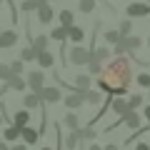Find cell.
<instances>
[{"label":"cell","mask_w":150,"mask_h":150,"mask_svg":"<svg viewBox=\"0 0 150 150\" xmlns=\"http://www.w3.org/2000/svg\"><path fill=\"white\" fill-rule=\"evenodd\" d=\"M35 13H38V23H40V25H50V23H53V18H55V10H53V5H50V3H40Z\"/></svg>","instance_id":"5b68a950"},{"label":"cell","mask_w":150,"mask_h":150,"mask_svg":"<svg viewBox=\"0 0 150 150\" xmlns=\"http://www.w3.org/2000/svg\"><path fill=\"white\" fill-rule=\"evenodd\" d=\"M148 100H150V90H148Z\"/></svg>","instance_id":"f6af8a7d"},{"label":"cell","mask_w":150,"mask_h":150,"mask_svg":"<svg viewBox=\"0 0 150 150\" xmlns=\"http://www.w3.org/2000/svg\"><path fill=\"white\" fill-rule=\"evenodd\" d=\"M148 48H150V38H148Z\"/></svg>","instance_id":"ee69618b"},{"label":"cell","mask_w":150,"mask_h":150,"mask_svg":"<svg viewBox=\"0 0 150 150\" xmlns=\"http://www.w3.org/2000/svg\"><path fill=\"white\" fill-rule=\"evenodd\" d=\"M63 103H65L68 110H78V108L85 105V98H83V93H68V95L63 98Z\"/></svg>","instance_id":"52a82bcc"},{"label":"cell","mask_w":150,"mask_h":150,"mask_svg":"<svg viewBox=\"0 0 150 150\" xmlns=\"http://www.w3.org/2000/svg\"><path fill=\"white\" fill-rule=\"evenodd\" d=\"M10 150H28V145H25V143H13Z\"/></svg>","instance_id":"d590c367"},{"label":"cell","mask_w":150,"mask_h":150,"mask_svg":"<svg viewBox=\"0 0 150 150\" xmlns=\"http://www.w3.org/2000/svg\"><path fill=\"white\" fill-rule=\"evenodd\" d=\"M15 43H18V33L15 30H3V33H0V50L13 48Z\"/></svg>","instance_id":"30bf717a"},{"label":"cell","mask_w":150,"mask_h":150,"mask_svg":"<svg viewBox=\"0 0 150 150\" xmlns=\"http://www.w3.org/2000/svg\"><path fill=\"white\" fill-rule=\"evenodd\" d=\"M25 83H28V88H30V93H40L43 85H45V73L43 70H30L28 78H25Z\"/></svg>","instance_id":"3957f363"},{"label":"cell","mask_w":150,"mask_h":150,"mask_svg":"<svg viewBox=\"0 0 150 150\" xmlns=\"http://www.w3.org/2000/svg\"><path fill=\"white\" fill-rule=\"evenodd\" d=\"M105 43L108 45H118L120 43V33L118 30H105Z\"/></svg>","instance_id":"f546056e"},{"label":"cell","mask_w":150,"mask_h":150,"mask_svg":"<svg viewBox=\"0 0 150 150\" xmlns=\"http://www.w3.org/2000/svg\"><path fill=\"white\" fill-rule=\"evenodd\" d=\"M0 33H3V28H0Z\"/></svg>","instance_id":"681fc988"},{"label":"cell","mask_w":150,"mask_h":150,"mask_svg":"<svg viewBox=\"0 0 150 150\" xmlns=\"http://www.w3.org/2000/svg\"><path fill=\"white\" fill-rule=\"evenodd\" d=\"M58 20H60V25H65V28L75 25V15H73V10H70V8H65V10L58 13Z\"/></svg>","instance_id":"7402d4cb"},{"label":"cell","mask_w":150,"mask_h":150,"mask_svg":"<svg viewBox=\"0 0 150 150\" xmlns=\"http://www.w3.org/2000/svg\"><path fill=\"white\" fill-rule=\"evenodd\" d=\"M133 80V63L125 55H115L103 65L100 75H98V88L105 93L108 98H120L128 93V85Z\"/></svg>","instance_id":"6da1fadb"},{"label":"cell","mask_w":150,"mask_h":150,"mask_svg":"<svg viewBox=\"0 0 150 150\" xmlns=\"http://www.w3.org/2000/svg\"><path fill=\"white\" fill-rule=\"evenodd\" d=\"M38 138H40V133H38L33 125H25V128L20 130V140H23L25 145H35V143H38Z\"/></svg>","instance_id":"ba28073f"},{"label":"cell","mask_w":150,"mask_h":150,"mask_svg":"<svg viewBox=\"0 0 150 150\" xmlns=\"http://www.w3.org/2000/svg\"><path fill=\"white\" fill-rule=\"evenodd\" d=\"M20 130L23 128H18V125H8V128L3 130V140H5V143H15V140H20Z\"/></svg>","instance_id":"ffe728a7"},{"label":"cell","mask_w":150,"mask_h":150,"mask_svg":"<svg viewBox=\"0 0 150 150\" xmlns=\"http://www.w3.org/2000/svg\"><path fill=\"white\" fill-rule=\"evenodd\" d=\"M45 3H53V0H45Z\"/></svg>","instance_id":"7dc6e473"},{"label":"cell","mask_w":150,"mask_h":150,"mask_svg":"<svg viewBox=\"0 0 150 150\" xmlns=\"http://www.w3.org/2000/svg\"><path fill=\"white\" fill-rule=\"evenodd\" d=\"M148 133H150V130H148Z\"/></svg>","instance_id":"f907efd6"},{"label":"cell","mask_w":150,"mask_h":150,"mask_svg":"<svg viewBox=\"0 0 150 150\" xmlns=\"http://www.w3.org/2000/svg\"><path fill=\"white\" fill-rule=\"evenodd\" d=\"M8 68H10V73H13V75H23V70H25V63L18 58V60H13V63H8Z\"/></svg>","instance_id":"83f0119b"},{"label":"cell","mask_w":150,"mask_h":150,"mask_svg":"<svg viewBox=\"0 0 150 150\" xmlns=\"http://www.w3.org/2000/svg\"><path fill=\"white\" fill-rule=\"evenodd\" d=\"M63 125L68 130H78V128H80V118H78L73 110H68V112H65V118H63Z\"/></svg>","instance_id":"44dd1931"},{"label":"cell","mask_w":150,"mask_h":150,"mask_svg":"<svg viewBox=\"0 0 150 150\" xmlns=\"http://www.w3.org/2000/svg\"><path fill=\"white\" fill-rule=\"evenodd\" d=\"M125 13H128L130 20H133V18H148L150 15V5L148 3H130V5L125 8Z\"/></svg>","instance_id":"8992f818"},{"label":"cell","mask_w":150,"mask_h":150,"mask_svg":"<svg viewBox=\"0 0 150 150\" xmlns=\"http://www.w3.org/2000/svg\"><path fill=\"white\" fill-rule=\"evenodd\" d=\"M3 120H5V118H3V115H0V125H3Z\"/></svg>","instance_id":"b9f144b4"},{"label":"cell","mask_w":150,"mask_h":150,"mask_svg":"<svg viewBox=\"0 0 150 150\" xmlns=\"http://www.w3.org/2000/svg\"><path fill=\"white\" fill-rule=\"evenodd\" d=\"M48 43H50L48 35H35V38L30 40V48L35 50V53H43V50H48Z\"/></svg>","instance_id":"ac0fdd59"},{"label":"cell","mask_w":150,"mask_h":150,"mask_svg":"<svg viewBox=\"0 0 150 150\" xmlns=\"http://www.w3.org/2000/svg\"><path fill=\"white\" fill-rule=\"evenodd\" d=\"M38 3H45V0H38Z\"/></svg>","instance_id":"c3c4849f"},{"label":"cell","mask_w":150,"mask_h":150,"mask_svg":"<svg viewBox=\"0 0 150 150\" xmlns=\"http://www.w3.org/2000/svg\"><path fill=\"white\" fill-rule=\"evenodd\" d=\"M0 8H3V0H0Z\"/></svg>","instance_id":"bcb514c9"},{"label":"cell","mask_w":150,"mask_h":150,"mask_svg":"<svg viewBox=\"0 0 150 150\" xmlns=\"http://www.w3.org/2000/svg\"><path fill=\"white\" fill-rule=\"evenodd\" d=\"M143 100H145V98L140 95V93H133V95L128 98V108H130V110H135V108H140V105H143Z\"/></svg>","instance_id":"f1b7e54d"},{"label":"cell","mask_w":150,"mask_h":150,"mask_svg":"<svg viewBox=\"0 0 150 150\" xmlns=\"http://www.w3.org/2000/svg\"><path fill=\"white\" fill-rule=\"evenodd\" d=\"M135 150H150V143H135Z\"/></svg>","instance_id":"8d00e7d4"},{"label":"cell","mask_w":150,"mask_h":150,"mask_svg":"<svg viewBox=\"0 0 150 150\" xmlns=\"http://www.w3.org/2000/svg\"><path fill=\"white\" fill-rule=\"evenodd\" d=\"M40 105H43V100H40L38 93H28V95L23 98V108H25V110H35V108H40Z\"/></svg>","instance_id":"9a60e30c"},{"label":"cell","mask_w":150,"mask_h":150,"mask_svg":"<svg viewBox=\"0 0 150 150\" xmlns=\"http://www.w3.org/2000/svg\"><path fill=\"white\" fill-rule=\"evenodd\" d=\"M80 13H85V15H90L93 10H95V0H80Z\"/></svg>","instance_id":"4dcf8cb0"},{"label":"cell","mask_w":150,"mask_h":150,"mask_svg":"<svg viewBox=\"0 0 150 150\" xmlns=\"http://www.w3.org/2000/svg\"><path fill=\"white\" fill-rule=\"evenodd\" d=\"M93 58V50L85 45H73V50H68V65H88Z\"/></svg>","instance_id":"7a4b0ae2"},{"label":"cell","mask_w":150,"mask_h":150,"mask_svg":"<svg viewBox=\"0 0 150 150\" xmlns=\"http://www.w3.org/2000/svg\"><path fill=\"white\" fill-rule=\"evenodd\" d=\"M0 150H10V143H5V140H0Z\"/></svg>","instance_id":"f35d334b"},{"label":"cell","mask_w":150,"mask_h":150,"mask_svg":"<svg viewBox=\"0 0 150 150\" xmlns=\"http://www.w3.org/2000/svg\"><path fill=\"white\" fill-rule=\"evenodd\" d=\"M43 150H53V148H48V145H45V148H43Z\"/></svg>","instance_id":"7bdbcfd3"},{"label":"cell","mask_w":150,"mask_h":150,"mask_svg":"<svg viewBox=\"0 0 150 150\" xmlns=\"http://www.w3.org/2000/svg\"><path fill=\"white\" fill-rule=\"evenodd\" d=\"M13 125H18V128H25V125H30V110H15V115H13Z\"/></svg>","instance_id":"4fadbf2b"},{"label":"cell","mask_w":150,"mask_h":150,"mask_svg":"<svg viewBox=\"0 0 150 150\" xmlns=\"http://www.w3.org/2000/svg\"><path fill=\"white\" fill-rule=\"evenodd\" d=\"M90 85H93V78H90L88 73H80V75H75V88H78V93H85Z\"/></svg>","instance_id":"d6986e66"},{"label":"cell","mask_w":150,"mask_h":150,"mask_svg":"<svg viewBox=\"0 0 150 150\" xmlns=\"http://www.w3.org/2000/svg\"><path fill=\"white\" fill-rule=\"evenodd\" d=\"M78 143H80V138H78V130H70L68 138L63 140V145H65L68 150H75V148H78Z\"/></svg>","instance_id":"d4e9b609"},{"label":"cell","mask_w":150,"mask_h":150,"mask_svg":"<svg viewBox=\"0 0 150 150\" xmlns=\"http://www.w3.org/2000/svg\"><path fill=\"white\" fill-rule=\"evenodd\" d=\"M88 150H103V148H100V145H95V143H93V145H90Z\"/></svg>","instance_id":"60d3db41"},{"label":"cell","mask_w":150,"mask_h":150,"mask_svg":"<svg viewBox=\"0 0 150 150\" xmlns=\"http://www.w3.org/2000/svg\"><path fill=\"white\" fill-rule=\"evenodd\" d=\"M103 150H120V148H118V145H112V143H110V145H105Z\"/></svg>","instance_id":"ab89813d"},{"label":"cell","mask_w":150,"mask_h":150,"mask_svg":"<svg viewBox=\"0 0 150 150\" xmlns=\"http://www.w3.org/2000/svg\"><path fill=\"white\" fill-rule=\"evenodd\" d=\"M143 118L150 123V105H145V108H143Z\"/></svg>","instance_id":"74e56055"},{"label":"cell","mask_w":150,"mask_h":150,"mask_svg":"<svg viewBox=\"0 0 150 150\" xmlns=\"http://www.w3.org/2000/svg\"><path fill=\"white\" fill-rule=\"evenodd\" d=\"M35 63L40 65L43 70H50L55 65V58H53V53L50 50H43V53H38V58H35Z\"/></svg>","instance_id":"8fae6325"},{"label":"cell","mask_w":150,"mask_h":150,"mask_svg":"<svg viewBox=\"0 0 150 150\" xmlns=\"http://www.w3.org/2000/svg\"><path fill=\"white\" fill-rule=\"evenodd\" d=\"M10 75H13V73H10V68H8V63H0V80L5 83Z\"/></svg>","instance_id":"e575fe53"},{"label":"cell","mask_w":150,"mask_h":150,"mask_svg":"<svg viewBox=\"0 0 150 150\" xmlns=\"http://www.w3.org/2000/svg\"><path fill=\"white\" fill-rule=\"evenodd\" d=\"M35 58H38V53H35V50L30 48V45L20 50V60H23V63H33V60H35Z\"/></svg>","instance_id":"4316f807"},{"label":"cell","mask_w":150,"mask_h":150,"mask_svg":"<svg viewBox=\"0 0 150 150\" xmlns=\"http://www.w3.org/2000/svg\"><path fill=\"white\" fill-rule=\"evenodd\" d=\"M110 108H112V112H115L118 118H120V115H125V112L130 110V108H128V100H125V98H112V100H110Z\"/></svg>","instance_id":"5bb4252c"},{"label":"cell","mask_w":150,"mask_h":150,"mask_svg":"<svg viewBox=\"0 0 150 150\" xmlns=\"http://www.w3.org/2000/svg\"><path fill=\"white\" fill-rule=\"evenodd\" d=\"M38 5H40V3H38V0H25V3H20V10L25 13H33V10H38Z\"/></svg>","instance_id":"1f68e13d"},{"label":"cell","mask_w":150,"mask_h":150,"mask_svg":"<svg viewBox=\"0 0 150 150\" xmlns=\"http://www.w3.org/2000/svg\"><path fill=\"white\" fill-rule=\"evenodd\" d=\"M118 33H120V38H128L130 33H133V20H130V18L120 20V23H118Z\"/></svg>","instance_id":"484cf974"},{"label":"cell","mask_w":150,"mask_h":150,"mask_svg":"<svg viewBox=\"0 0 150 150\" xmlns=\"http://www.w3.org/2000/svg\"><path fill=\"white\" fill-rule=\"evenodd\" d=\"M5 85H8V90H25L28 83H25L23 75H10V78L5 80Z\"/></svg>","instance_id":"7c38bea8"},{"label":"cell","mask_w":150,"mask_h":150,"mask_svg":"<svg viewBox=\"0 0 150 150\" xmlns=\"http://www.w3.org/2000/svg\"><path fill=\"white\" fill-rule=\"evenodd\" d=\"M110 48L108 45H98V48H93V60H98V63H108L110 60Z\"/></svg>","instance_id":"2e32d148"},{"label":"cell","mask_w":150,"mask_h":150,"mask_svg":"<svg viewBox=\"0 0 150 150\" xmlns=\"http://www.w3.org/2000/svg\"><path fill=\"white\" fill-rule=\"evenodd\" d=\"M78 138L80 140H90L93 143V140H95V128H93V125H85V128H83L80 125V128H78Z\"/></svg>","instance_id":"603a6c76"},{"label":"cell","mask_w":150,"mask_h":150,"mask_svg":"<svg viewBox=\"0 0 150 150\" xmlns=\"http://www.w3.org/2000/svg\"><path fill=\"white\" fill-rule=\"evenodd\" d=\"M135 80H138V85H140V88H148V90H150V73H140Z\"/></svg>","instance_id":"836d02e7"},{"label":"cell","mask_w":150,"mask_h":150,"mask_svg":"<svg viewBox=\"0 0 150 150\" xmlns=\"http://www.w3.org/2000/svg\"><path fill=\"white\" fill-rule=\"evenodd\" d=\"M83 98H85V105H100L103 103V93L93 90V88H88V90L83 93Z\"/></svg>","instance_id":"e0dca14e"},{"label":"cell","mask_w":150,"mask_h":150,"mask_svg":"<svg viewBox=\"0 0 150 150\" xmlns=\"http://www.w3.org/2000/svg\"><path fill=\"white\" fill-rule=\"evenodd\" d=\"M8 5V10H10V20H13V25H18V5L13 3V0H3Z\"/></svg>","instance_id":"d6a6232c"},{"label":"cell","mask_w":150,"mask_h":150,"mask_svg":"<svg viewBox=\"0 0 150 150\" xmlns=\"http://www.w3.org/2000/svg\"><path fill=\"white\" fill-rule=\"evenodd\" d=\"M83 40H85V30H83L80 25H70V28H68V43L80 45Z\"/></svg>","instance_id":"9c48e42d"},{"label":"cell","mask_w":150,"mask_h":150,"mask_svg":"<svg viewBox=\"0 0 150 150\" xmlns=\"http://www.w3.org/2000/svg\"><path fill=\"white\" fill-rule=\"evenodd\" d=\"M38 95H40L43 103H58V100H63V90H60L58 85H43V90L38 93Z\"/></svg>","instance_id":"277c9868"},{"label":"cell","mask_w":150,"mask_h":150,"mask_svg":"<svg viewBox=\"0 0 150 150\" xmlns=\"http://www.w3.org/2000/svg\"><path fill=\"white\" fill-rule=\"evenodd\" d=\"M48 38H53V40H58V43H63V40H68V28H65V25L53 28V33H50Z\"/></svg>","instance_id":"cb8c5ba5"}]
</instances>
